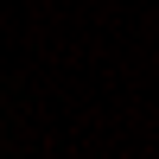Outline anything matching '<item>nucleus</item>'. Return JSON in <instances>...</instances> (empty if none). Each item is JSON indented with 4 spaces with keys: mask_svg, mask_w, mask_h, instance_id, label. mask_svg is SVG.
<instances>
[]
</instances>
